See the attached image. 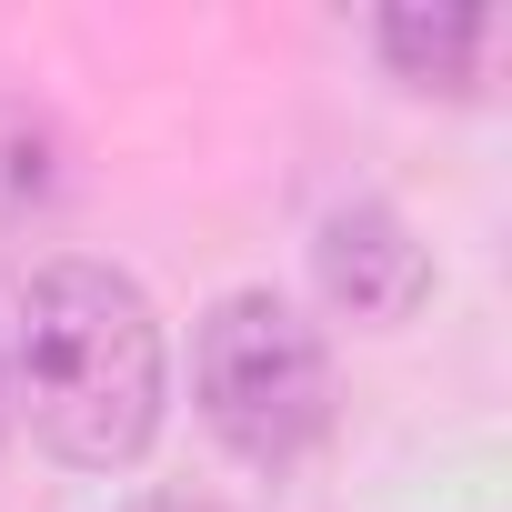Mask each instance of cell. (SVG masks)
Listing matches in <instances>:
<instances>
[{"instance_id": "obj_6", "label": "cell", "mask_w": 512, "mask_h": 512, "mask_svg": "<svg viewBox=\"0 0 512 512\" xmlns=\"http://www.w3.org/2000/svg\"><path fill=\"white\" fill-rule=\"evenodd\" d=\"M121 512H221L211 492H141V502H121Z\"/></svg>"}, {"instance_id": "obj_3", "label": "cell", "mask_w": 512, "mask_h": 512, "mask_svg": "<svg viewBox=\"0 0 512 512\" xmlns=\"http://www.w3.org/2000/svg\"><path fill=\"white\" fill-rule=\"evenodd\" d=\"M312 282H322V302H332L342 322L392 332V322H412L422 292H432V251H422V231H412L382 191H352V201H332L322 231H312Z\"/></svg>"}, {"instance_id": "obj_5", "label": "cell", "mask_w": 512, "mask_h": 512, "mask_svg": "<svg viewBox=\"0 0 512 512\" xmlns=\"http://www.w3.org/2000/svg\"><path fill=\"white\" fill-rule=\"evenodd\" d=\"M61 181H71L61 121H51L41 101H21V91H0V241L31 231V221L61 201Z\"/></svg>"}, {"instance_id": "obj_1", "label": "cell", "mask_w": 512, "mask_h": 512, "mask_svg": "<svg viewBox=\"0 0 512 512\" xmlns=\"http://www.w3.org/2000/svg\"><path fill=\"white\" fill-rule=\"evenodd\" d=\"M0 362H11V412L31 442L71 472H131L161 432L171 402V352L161 312L131 272L111 262H41L21 312L0 322Z\"/></svg>"}, {"instance_id": "obj_2", "label": "cell", "mask_w": 512, "mask_h": 512, "mask_svg": "<svg viewBox=\"0 0 512 512\" xmlns=\"http://www.w3.org/2000/svg\"><path fill=\"white\" fill-rule=\"evenodd\" d=\"M191 392L231 462L292 472L332 432V352L282 292H221L191 332Z\"/></svg>"}, {"instance_id": "obj_4", "label": "cell", "mask_w": 512, "mask_h": 512, "mask_svg": "<svg viewBox=\"0 0 512 512\" xmlns=\"http://www.w3.org/2000/svg\"><path fill=\"white\" fill-rule=\"evenodd\" d=\"M492 41H502V11H482V0H392V11H372V51L412 91H452V101L482 91Z\"/></svg>"}, {"instance_id": "obj_7", "label": "cell", "mask_w": 512, "mask_h": 512, "mask_svg": "<svg viewBox=\"0 0 512 512\" xmlns=\"http://www.w3.org/2000/svg\"><path fill=\"white\" fill-rule=\"evenodd\" d=\"M0 442H11V362H0Z\"/></svg>"}]
</instances>
